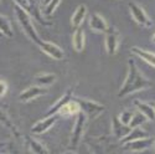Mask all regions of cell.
Returning a JSON list of instances; mask_svg holds the SVG:
<instances>
[{"mask_svg": "<svg viewBox=\"0 0 155 154\" xmlns=\"http://www.w3.org/2000/svg\"><path fill=\"white\" fill-rule=\"evenodd\" d=\"M48 93V88L47 87H42V86H30L28 87L26 89H24V91L20 93L19 96V101L20 102H24V103H28V102L40 97V96H44Z\"/></svg>", "mask_w": 155, "mask_h": 154, "instance_id": "10", "label": "cell"}, {"mask_svg": "<svg viewBox=\"0 0 155 154\" xmlns=\"http://www.w3.org/2000/svg\"><path fill=\"white\" fill-rule=\"evenodd\" d=\"M132 128L129 127L128 124H124L119 121L118 117H114L113 121H112V133L114 134V137L122 140L129 132H130Z\"/></svg>", "mask_w": 155, "mask_h": 154, "instance_id": "14", "label": "cell"}, {"mask_svg": "<svg viewBox=\"0 0 155 154\" xmlns=\"http://www.w3.org/2000/svg\"><path fill=\"white\" fill-rule=\"evenodd\" d=\"M151 81L149 79L143 75L137 63L133 59H129L128 60V71H127V76L123 81V85L120 86L119 91H118V97L123 98L127 97L132 93L139 92V91H143L145 88L151 87Z\"/></svg>", "mask_w": 155, "mask_h": 154, "instance_id": "1", "label": "cell"}, {"mask_svg": "<svg viewBox=\"0 0 155 154\" xmlns=\"http://www.w3.org/2000/svg\"><path fill=\"white\" fill-rule=\"evenodd\" d=\"M73 99L78 103L80 106V109L81 112L84 113V116L87 117V119H94L97 118L98 116L104 112L106 109V106L102 105V103H98L96 101H92V99H87V98H81V97H74L73 96Z\"/></svg>", "mask_w": 155, "mask_h": 154, "instance_id": "3", "label": "cell"}, {"mask_svg": "<svg viewBox=\"0 0 155 154\" xmlns=\"http://www.w3.org/2000/svg\"><path fill=\"white\" fill-rule=\"evenodd\" d=\"M86 123H87V117L84 116L83 112H80L77 114L74 127H73V132L71 136V146L72 147H78L81 139H82V136H83V132H84Z\"/></svg>", "mask_w": 155, "mask_h": 154, "instance_id": "7", "label": "cell"}, {"mask_svg": "<svg viewBox=\"0 0 155 154\" xmlns=\"http://www.w3.org/2000/svg\"><path fill=\"white\" fill-rule=\"evenodd\" d=\"M56 121H57V114L46 116L44 119L36 122L31 127V133L32 134H44L50 129V128H52V126L56 123Z\"/></svg>", "mask_w": 155, "mask_h": 154, "instance_id": "11", "label": "cell"}, {"mask_svg": "<svg viewBox=\"0 0 155 154\" xmlns=\"http://www.w3.org/2000/svg\"><path fill=\"white\" fill-rule=\"evenodd\" d=\"M89 28L97 32H106L109 29L106 19L98 12H93L91 18H89Z\"/></svg>", "mask_w": 155, "mask_h": 154, "instance_id": "13", "label": "cell"}, {"mask_svg": "<svg viewBox=\"0 0 155 154\" xmlns=\"http://www.w3.org/2000/svg\"><path fill=\"white\" fill-rule=\"evenodd\" d=\"M87 15V6L84 4H81L76 8V10L73 11V14L71 16V25L72 28H78L81 26V24L83 22L84 18Z\"/></svg>", "mask_w": 155, "mask_h": 154, "instance_id": "18", "label": "cell"}, {"mask_svg": "<svg viewBox=\"0 0 155 154\" xmlns=\"http://www.w3.org/2000/svg\"><path fill=\"white\" fill-rule=\"evenodd\" d=\"M15 15H16V19L20 24L24 34L26 35L32 42H35L37 45L38 42H40L41 38H40V36H38V34H37V31L34 26V24H32L31 15L18 5H15Z\"/></svg>", "mask_w": 155, "mask_h": 154, "instance_id": "2", "label": "cell"}, {"mask_svg": "<svg viewBox=\"0 0 155 154\" xmlns=\"http://www.w3.org/2000/svg\"><path fill=\"white\" fill-rule=\"evenodd\" d=\"M84 42H86V37H84V30L82 26L76 28L73 36H72V45L76 52H82L84 49Z\"/></svg>", "mask_w": 155, "mask_h": 154, "instance_id": "15", "label": "cell"}, {"mask_svg": "<svg viewBox=\"0 0 155 154\" xmlns=\"http://www.w3.org/2000/svg\"><path fill=\"white\" fill-rule=\"evenodd\" d=\"M153 146H154V147H155V138H154V144H153Z\"/></svg>", "mask_w": 155, "mask_h": 154, "instance_id": "31", "label": "cell"}, {"mask_svg": "<svg viewBox=\"0 0 155 154\" xmlns=\"http://www.w3.org/2000/svg\"><path fill=\"white\" fill-rule=\"evenodd\" d=\"M148 119H147V117L143 114V113H140L139 111L137 112V113H134L133 114V118H132V121H130V123H129V127L130 128H135V127H140L143 123H145Z\"/></svg>", "mask_w": 155, "mask_h": 154, "instance_id": "25", "label": "cell"}, {"mask_svg": "<svg viewBox=\"0 0 155 154\" xmlns=\"http://www.w3.org/2000/svg\"><path fill=\"white\" fill-rule=\"evenodd\" d=\"M26 142H28V146L31 153H35V154H47L48 153V149L41 142H38V140L31 137H26Z\"/></svg>", "mask_w": 155, "mask_h": 154, "instance_id": "20", "label": "cell"}, {"mask_svg": "<svg viewBox=\"0 0 155 154\" xmlns=\"http://www.w3.org/2000/svg\"><path fill=\"white\" fill-rule=\"evenodd\" d=\"M37 46L41 49V51H42L44 54H46L47 56H50L51 59H54L56 61H61V60L64 59L63 50L60 46H57L56 44H54V42L40 40V42L37 44Z\"/></svg>", "mask_w": 155, "mask_h": 154, "instance_id": "9", "label": "cell"}, {"mask_svg": "<svg viewBox=\"0 0 155 154\" xmlns=\"http://www.w3.org/2000/svg\"><path fill=\"white\" fill-rule=\"evenodd\" d=\"M104 36V47L107 54L113 56L117 54L119 49V31L115 28H109L106 32Z\"/></svg>", "mask_w": 155, "mask_h": 154, "instance_id": "6", "label": "cell"}, {"mask_svg": "<svg viewBox=\"0 0 155 154\" xmlns=\"http://www.w3.org/2000/svg\"><path fill=\"white\" fill-rule=\"evenodd\" d=\"M62 0H50V2L45 5V10H44V15L45 16H51L56 11V9L58 8V5L61 4Z\"/></svg>", "mask_w": 155, "mask_h": 154, "instance_id": "26", "label": "cell"}, {"mask_svg": "<svg viewBox=\"0 0 155 154\" xmlns=\"http://www.w3.org/2000/svg\"><path fill=\"white\" fill-rule=\"evenodd\" d=\"M57 80V76L55 73H38L34 77V83L42 87L52 86Z\"/></svg>", "mask_w": 155, "mask_h": 154, "instance_id": "19", "label": "cell"}, {"mask_svg": "<svg viewBox=\"0 0 155 154\" xmlns=\"http://www.w3.org/2000/svg\"><path fill=\"white\" fill-rule=\"evenodd\" d=\"M8 92V85L5 81L0 80V97H4Z\"/></svg>", "mask_w": 155, "mask_h": 154, "instance_id": "28", "label": "cell"}, {"mask_svg": "<svg viewBox=\"0 0 155 154\" xmlns=\"http://www.w3.org/2000/svg\"><path fill=\"white\" fill-rule=\"evenodd\" d=\"M0 124H3L5 128H8L9 131H11L15 136L19 134V132H18V129H16V127L14 126V123H12L11 119L9 118V116H8L3 109H0Z\"/></svg>", "mask_w": 155, "mask_h": 154, "instance_id": "24", "label": "cell"}, {"mask_svg": "<svg viewBox=\"0 0 155 154\" xmlns=\"http://www.w3.org/2000/svg\"><path fill=\"white\" fill-rule=\"evenodd\" d=\"M14 2L18 6L24 9L26 12H29L31 16H34L38 22H41L42 25H45V26L52 25V22L45 20V18L41 15V11H40V8H38L37 0H14Z\"/></svg>", "mask_w": 155, "mask_h": 154, "instance_id": "4", "label": "cell"}, {"mask_svg": "<svg viewBox=\"0 0 155 154\" xmlns=\"http://www.w3.org/2000/svg\"><path fill=\"white\" fill-rule=\"evenodd\" d=\"M48 2H50V0H45V2H44V5H46V4L48 3Z\"/></svg>", "mask_w": 155, "mask_h": 154, "instance_id": "30", "label": "cell"}, {"mask_svg": "<svg viewBox=\"0 0 155 154\" xmlns=\"http://www.w3.org/2000/svg\"><path fill=\"white\" fill-rule=\"evenodd\" d=\"M133 112L132 111H129V109H124L120 114H119V121L122 122V123H124V124H128L129 126V123H130V121H132V118H133Z\"/></svg>", "mask_w": 155, "mask_h": 154, "instance_id": "27", "label": "cell"}, {"mask_svg": "<svg viewBox=\"0 0 155 154\" xmlns=\"http://www.w3.org/2000/svg\"><path fill=\"white\" fill-rule=\"evenodd\" d=\"M0 32L3 34V36L9 37V38L14 36V31H12L10 20L3 15H0Z\"/></svg>", "mask_w": 155, "mask_h": 154, "instance_id": "23", "label": "cell"}, {"mask_svg": "<svg viewBox=\"0 0 155 154\" xmlns=\"http://www.w3.org/2000/svg\"><path fill=\"white\" fill-rule=\"evenodd\" d=\"M132 54L133 55H137L138 57L143 59L147 63H149V65H151L153 67H155V52H151V51H148L145 49H141L139 46H133L130 49Z\"/></svg>", "mask_w": 155, "mask_h": 154, "instance_id": "16", "label": "cell"}, {"mask_svg": "<svg viewBox=\"0 0 155 154\" xmlns=\"http://www.w3.org/2000/svg\"><path fill=\"white\" fill-rule=\"evenodd\" d=\"M74 93V87H72V88H68L66 92L63 93V96L60 98V99H57L55 103L51 106L50 108H48V111L46 112V116H50V114H57L58 112H60V109L66 105V103H68L70 101H72L73 99V95Z\"/></svg>", "mask_w": 155, "mask_h": 154, "instance_id": "12", "label": "cell"}, {"mask_svg": "<svg viewBox=\"0 0 155 154\" xmlns=\"http://www.w3.org/2000/svg\"><path fill=\"white\" fill-rule=\"evenodd\" d=\"M81 112V109H80V106H78V103L74 101V99H72V101H70L68 103H66L64 105L61 109H60V114H62V116H76V114H78Z\"/></svg>", "mask_w": 155, "mask_h": 154, "instance_id": "21", "label": "cell"}, {"mask_svg": "<svg viewBox=\"0 0 155 154\" xmlns=\"http://www.w3.org/2000/svg\"><path fill=\"white\" fill-rule=\"evenodd\" d=\"M129 6V11H130V15L134 19V21L140 25V26L144 28H150L151 26V20L148 16V14L145 12V10L140 6V4H138L137 2H129L128 4Z\"/></svg>", "mask_w": 155, "mask_h": 154, "instance_id": "5", "label": "cell"}, {"mask_svg": "<svg viewBox=\"0 0 155 154\" xmlns=\"http://www.w3.org/2000/svg\"><path fill=\"white\" fill-rule=\"evenodd\" d=\"M0 37H3V34L2 32H0Z\"/></svg>", "mask_w": 155, "mask_h": 154, "instance_id": "32", "label": "cell"}, {"mask_svg": "<svg viewBox=\"0 0 155 154\" xmlns=\"http://www.w3.org/2000/svg\"><path fill=\"white\" fill-rule=\"evenodd\" d=\"M151 42H153V44H155V32H154V35L151 36Z\"/></svg>", "mask_w": 155, "mask_h": 154, "instance_id": "29", "label": "cell"}, {"mask_svg": "<svg viewBox=\"0 0 155 154\" xmlns=\"http://www.w3.org/2000/svg\"><path fill=\"white\" fill-rule=\"evenodd\" d=\"M153 144H154L153 137H144V138H139V139L130 140V142L123 143V149L128 152H145Z\"/></svg>", "mask_w": 155, "mask_h": 154, "instance_id": "8", "label": "cell"}, {"mask_svg": "<svg viewBox=\"0 0 155 154\" xmlns=\"http://www.w3.org/2000/svg\"><path fill=\"white\" fill-rule=\"evenodd\" d=\"M144 137H148V133L140 127H135V128H132L130 132H129L120 142L122 144L123 143H127V142H130V140H134V139H139V138H144Z\"/></svg>", "mask_w": 155, "mask_h": 154, "instance_id": "22", "label": "cell"}, {"mask_svg": "<svg viewBox=\"0 0 155 154\" xmlns=\"http://www.w3.org/2000/svg\"><path fill=\"white\" fill-rule=\"evenodd\" d=\"M134 105L137 107V109L143 113L148 121H155V107L151 106L150 103H147V102H143V101H134Z\"/></svg>", "mask_w": 155, "mask_h": 154, "instance_id": "17", "label": "cell"}]
</instances>
